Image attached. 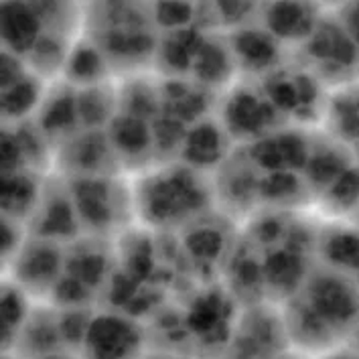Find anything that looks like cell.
<instances>
[{"label":"cell","instance_id":"cell-31","mask_svg":"<svg viewBox=\"0 0 359 359\" xmlns=\"http://www.w3.org/2000/svg\"><path fill=\"white\" fill-rule=\"evenodd\" d=\"M319 2H321V0H319ZM331 2H341V4H345L347 0H331Z\"/></svg>","mask_w":359,"mask_h":359},{"label":"cell","instance_id":"cell-12","mask_svg":"<svg viewBox=\"0 0 359 359\" xmlns=\"http://www.w3.org/2000/svg\"><path fill=\"white\" fill-rule=\"evenodd\" d=\"M311 151L297 134H276L264 136L260 140V149L254 154V163L262 167H272L278 170H292L294 167H303L309 163Z\"/></svg>","mask_w":359,"mask_h":359},{"label":"cell","instance_id":"cell-15","mask_svg":"<svg viewBox=\"0 0 359 359\" xmlns=\"http://www.w3.org/2000/svg\"><path fill=\"white\" fill-rule=\"evenodd\" d=\"M110 144L118 156H134L142 154L152 147L151 126L136 116H116L114 128L110 133Z\"/></svg>","mask_w":359,"mask_h":359},{"label":"cell","instance_id":"cell-8","mask_svg":"<svg viewBox=\"0 0 359 359\" xmlns=\"http://www.w3.org/2000/svg\"><path fill=\"white\" fill-rule=\"evenodd\" d=\"M41 37L43 25L29 0H6L2 4V39L6 51L29 55Z\"/></svg>","mask_w":359,"mask_h":359},{"label":"cell","instance_id":"cell-24","mask_svg":"<svg viewBox=\"0 0 359 359\" xmlns=\"http://www.w3.org/2000/svg\"><path fill=\"white\" fill-rule=\"evenodd\" d=\"M41 217V238L43 240H51L57 236H67L69 226L76 227L77 213L72 209V199H63V197H55L47 208L45 213L39 215Z\"/></svg>","mask_w":359,"mask_h":359},{"label":"cell","instance_id":"cell-17","mask_svg":"<svg viewBox=\"0 0 359 359\" xmlns=\"http://www.w3.org/2000/svg\"><path fill=\"white\" fill-rule=\"evenodd\" d=\"M27 297L29 294L20 288L19 284L2 286V345L6 349L15 347L20 331L31 315Z\"/></svg>","mask_w":359,"mask_h":359},{"label":"cell","instance_id":"cell-11","mask_svg":"<svg viewBox=\"0 0 359 359\" xmlns=\"http://www.w3.org/2000/svg\"><path fill=\"white\" fill-rule=\"evenodd\" d=\"M233 59L246 69L264 72L274 65L278 59V39L272 37L268 31L244 29L238 31L229 41Z\"/></svg>","mask_w":359,"mask_h":359},{"label":"cell","instance_id":"cell-9","mask_svg":"<svg viewBox=\"0 0 359 359\" xmlns=\"http://www.w3.org/2000/svg\"><path fill=\"white\" fill-rule=\"evenodd\" d=\"M76 213L86 226L108 229L116 222V191L108 185V179L83 177L74 187Z\"/></svg>","mask_w":359,"mask_h":359},{"label":"cell","instance_id":"cell-4","mask_svg":"<svg viewBox=\"0 0 359 359\" xmlns=\"http://www.w3.org/2000/svg\"><path fill=\"white\" fill-rule=\"evenodd\" d=\"M61 272V256L51 240L22 246L17 254V283L27 294L55 292Z\"/></svg>","mask_w":359,"mask_h":359},{"label":"cell","instance_id":"cell-28","mask_svg":"<svg viewBox=\"0 0 359 359\" xmlns=\"http://www.w3.org/2000/svg\"><path fill=\"white\" fill-rule=\"evenodd\" d=\"M343 20L341 25L345 27L347 35L359 43V0H347L343 6Z\"/></svg>","mask_w":359,"mask_h":359},{"label":"cell","instance_id":"cell-18","mask_svg":"<svg viewBox=\"0 0 359 359\" xmlns=\"http://www.w3.org/2000/svg\"><path fill=\"white\" fill-rule=\"evenodd\" d=\"M327 264L339 270H359V231L331 229L321 242Z\"/></svg>","mask_w":359,"mask_h":359},{"label":"cell","instance_id":"cell-19","mask_svg":"<svg viewBox=\"0 0 359 359\" xmlns=\"http://www.w3.org/2000/svg\"><path fill=\"white\" fill-rule=\"evenodd\" d=\"M231 63H233L231 47H222L215 41L203 39L193 67L197 69V76L203 83H222L231 74Z\"/></svg>","mask_w":359,"mask_h":359},{"label":"cell","instance_id":"cell-29","mask_svg":"<svg viewBox=\"0 0 359 359\" xmlns=\"http://www.w3.org/2000/svg\"><path fill=\"white\" fill-rule=\"evenodd\" d=\"M31 359H74L72 355H67V353H61V351H53V353H45V355H37V358H31Z\"/></svg>","mask_w":359,"mask_h":359},{"label":"cell","instance_id":"cell-3","mask_svg":"<svg viewBox=\"0 0 359 359\" xmlns=\"http://www.w3.org/2000/svg\"><path fill=\"white\" fill-rule=\"evenodd\" d=\"M144 347L142 329L130 319L102 313L90 319L79 345L83 359H138Z\"/></svg>","mask_w":359,"mask_h":359},{"label":"cell","instance_id":"cell-20","mask_svg":"<svg viewBox=\"0 0 359 359\" xmlns=\"http://www.w3.org/2000/svg\"><path fill=\"white\" fill-rule=\"evenodd\" d=\"M77 116L83 124L88 126H100L102 122H106L112 114L114 106L118 104V95L112 90H108L104 83L97 86H88L81 90V94H77Z\"/></svg>","mask_w":359,"mask_h":359},{"label":"cell","instance_id":"cell-26","mask_svg":"<svg viewBox=\"0 0 359 359\" xmlns=\"http://www.w3.org/2000/svg\"><path fill=\"white\" fill-rule=\"evenodd\" d=\"M154 11H151L156 22L167 25L169 29L177 31L183 29L191 20L193 6L187 0H154Z\"/></svg>","mask_w":359,"mask_h":359},{"label":"cell","instance_id":"cell-30","mask_svg":"<svg viewBox=\"0 0 359 359\" xmlns=\"http://www.w3.org/2000/svg\"><path fill=\"white\" fill-rule=\"evenodd\" d=\"M351 335H353V341H355V343H353V347H355V353L359 355V325L355 327V331H353Z\"/></svg>","mask_w":359,"mask_h":359},{"label":"cell","instance_id":"cell-14","mask_svg":"<svg viewBox=\"0 0 359 359\" xmlns=\"http://www.w3.org/2000/svg\"><path fill=\"white\" fill-rule=\"evenodd\" d=\"M39 205V189L35 179L25 170L6 172L2 179V209L6 217L29 215Z\"/></svg>","mask_w":359,"mask_h":359},{"label":"cell","instance_id":"cell-10","mask_svg":"<svg viewBox=\"0 0 359 359\" xmlns=\"http://www.w3.org/2000/svg\"><path fill=\"white\" fill-rule=\"evenodd\" d=\"M306 53L311 61L319 65H341L347 67L353 57V39L347 35L343 25L319 22L315 33L306 39Z\"/></svg>","mask_w":359,"mask_h":359},{"label":"cell","instance_id":"cell-7","mask_svg":"<svg viewBox=\"0 0 359 359\" xmlns=\"http://www.w3.org/2000/svg\"><path fill=\"white\" fill-rule=\"evenodd\" d=\"M274 120V106L266 95L250 90L231 94L226 108L227 133L233 136H262L264 138L270 122Z\"/></svg>","mask_w":359,"mask_h":359},{"label":"cell","instance_id":"cell-1","mask_svg":"<svg viewBox=\"0 0 359 359\" xmlns=\"http://www.w3.org/2000/svg\"><path fill=\"white\" fill-rule=\"evenodd\" d=\"M359 325V288L337 272L311 274L286 301L284 331L309 351L331 349Z\"/></svg>","mask_w":359,"mask_h":359},{"label":"cell","instance_id":"cell-27","mask_svg":"<svg viewBox=\"0 0 359 359\" xmlns=\"http://www.w3.org/2000/svg\"><path fill=\"white\" fill-rule=\"evenodd\" d=\"M252 2L248 0H213V11L219 13L222 20H231L238 22L248 15Z\"/></svg>","mask_w":359,"mask_h":359},{"label":"cell","instance_id":"cell-2","mask_svg":"<svg viewBox=\"0 0 359 359\" xmlns=\"http://www.w3.org/2000/svg\"><path fill=\"white\" fill-rule=\"evenodd\" d=\"M140 213L149 224L167 226L181 222L203 209L208 199L199 179L189 169H170L154 172L138 191Z\"/></svg>","mask_w":359,"mask_h":359},{"label":"cell","instance_id":"cell-5","mask_svg":"<svg viewBox=\"0 0 359 359\" xmlns=\"http://www.w3.org/2000/svg\"><path fill=\"white\" fill-rule=\"evenodd\" d=\"M319 0H272L264 8L266 31L278 41H306L315 33Z\"/></svg>","mask_w":359,"mask_h":359},{"label":"cell","instance_id":"cell-22","mask_svg":"<svg viewBox=\"0 0 359 359\" xmlns=\"http://www.w3.org/2000/svg\"><path fill=\"white\" fill-rule=\"evenodd\" d=\"M79 118L77 116V97L69 95V92L57 94L45 106L41 116V133L43 134H61L69 130V122Z\"/></svg>","mask_w":359,"mask_h":359},{"label":"cell","instance_id":"cell-25","mask_svg":"<svg viewBox=\"0 0 359 359\" xmlns=\"http://www.w3.org/2000/svg\"><path fill=\"white\" fill-rule=\"evenodd\" d=\"M327 205L335 211H345L359 205V172L345 170L335 183L327 187Z\"/></svg>","mask_w":359,"mask_h":359},{"label":"cell","instance_id":"cell-13","mask_svg":"<svg viewBox=\"0 0 359 359\" xmlns=\"http://www.w3.org/2000/svg\"><path fill=\"white\" fill-rule=\"evenodd\" d=\"M224 130L201 122L195 130H191L183 140V154L191 167H213L224 156Z\"/></svg>","mask_w":359,"mask_h":359},{"label":"cell","instance_id":"cell-16","mask_svg":"<svg viewBox=\"0 0 359 359\" xmlns=\"http://www.w3.org/2000/svg\"><path fill=\"white\" fill-rule=\"evenodd\" d=\"M63 67L67 72V79L83 88L104 83V77H106L104 53L94 43H81L74 47Z\"/></svg>","mask_w":359,"mask_h":359},{"label":"cell","instance_id":"cell-6","mask_svg":"<svg viewBox=\"0 0 359 359\" xmlns=\"http://www.w3.org/2000/svg\"><path fill=\"white\" fill-rule=\"evenodd\" d=\"M41 86L15 53L2 55V114L6 118H25L39 106Z\"/></svg>","mask_w":359,"mask_h":359},{"label":"cell","instance_id":"cell-23","mask_svg":"<svg viewBox=\"0 0 359 359\" xmlns=\"http://www.w3.org/2000/svg\"><path fill=\"white\" fill-rule=\"evenodd\" d=\"M306 169H309V183L321 185L323 189H327L347 170V165L343 163V158L335 149H325V151L313 149L309 163H306Z\"/></svg>","mask_w":359,"mask_h":359},{"label":"cell","instance_id":"cell-21","mask_svg":"<svg viewBox=\"0 0 359 359\" xmlns=\"http://www.w3.org/2000/svg\"><path fill=\"white\" fill-rule=\"evenodd\" d=\"M112 144L110 140L104 144L100 136H94V133H88L86 136H81L79 140H74L72 142V149L69 152H74V169L79 172V175H97L104 170V163L108 161V154L112 152Z\"/></svg>","mask_w":359,"mask_h":359}]
</instances>
